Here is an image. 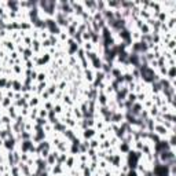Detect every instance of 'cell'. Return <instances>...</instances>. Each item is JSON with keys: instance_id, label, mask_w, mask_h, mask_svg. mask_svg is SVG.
<instances>
[{"instance_id": "21", "label": "cell", "mask_w": 176, "mask_h": 176, "mask_svg": "<svg viewBox=\"0 0 176 176\" xmlns=\"http://www.w3.org/2000/svg\"><path fill=\"white\" fill-rule=\"evenodd\" d=\"M39 117H41V118H45V120H47V117H48V110H45L44 107L39 109Z\"/></svg>"}, {"instance_id": "36", "label": "cell", "mask_w": 176, "mask_h": 176, "mask_svg": "<svg viewBox=\"0 0 176 176\" xmlns=\"http://www.w3.org/2000/svg\"><path fill=\"white\" fill-rule=\"evenodd\" d=\"M99 139H101V140H106V139H107V133H106V132H101V133H99Z\"/></svg>"}, {"instance_id": "40", "label": "cell", "mask_w": 176, "mask_h": 176, "mask_svg": "<svg viewBox=\"0 0 176 176\" xmlns=\"http://www.w3.org/2000/svg\"><path fill=\"white\" fill-rule=\"evenodd\" d=\"M0 117H1V112H0Z\"/></svg>"}, {"instance_id": "10", "label": "cell", "mask_w": 176, "mask_h": 176, "mask_svg": "<svg viewBox=\"0 0 176 176\" xmlns=\"http://www.w3.org/2000/svg\"><path fill=\"white\" fill-rule=\"evenodd\" d=\"M22 87H24V84H22L21 80H13V89L14 91L19 92V91H22Z\"/></svg>"}, {"instance_id": "1", "label": "cell", "mask_w": 176, "mask_h": 176, "mask_svg": "<svg viewBox=\"0 0 176 176\" xmlns=\"http://www.w3.org/2000/svg\"><path fill=\"white\" fill-rule=\"evenodd\" d=\"M96 136V131H95V128H85L84 131H83V138L85 139V140H91L92 138Z\"/></svg>"}, {"instance_id": "15", "label": "cell", "mask_w": 176, "mask_h": 176, "mask_svg": "<svg viewBox=\"0 0 176 176\" xmlns=\"http://www.w3.org/2000/svg\"><path fill=\"white\" fill-rule=\"evenodd\" d=\"M29 103H28V105H29V107H37V105H39V102H40V99H39L37 96H32L30 99H29Z\"/></svg>"}, {"instance_id": "29", "label": "cell", "mask_w": 176, "mask_h": 176, "mask_svg": "<svg viewBox=\"0 0 176 176\" xmlns=\"http://www.w3.org/2000/svg\"><path fill=\"white\" fill-rule=\"evenodd\" d=\"M125 176H139V173H138V171L136 169H129L125 173Z\"/></svg>"}, {"instance_id": "31", "label": "cell", "mask_w": 176, "mask_h": 176, "mask_svg": "<svg viewBox=\"0 0 176 176\" xmlns=\"http://www.w3.org/2000/svg\"><path fill=\"white\" fill-rule=\"evenodd\" d=\"M41 47H43V48H48V47H51L50 40H48V39H47V40H43V41H41Z\"/></svg>"}, {"instance_id": "13", "label": "cell", "mask_w": 176, "mask_h": 176, "mask_svg": "<svg viewBox=\"0 0 176 176\" xmlns=\"http://www.w3.org/2000/svg\"><path fill=\"white\" fill-rule=\"evenodd\" d=\"M175 22H176V18L175 17H171L169 19H167V26H168V29L169 30H175Z\"/></svg>"}, {"instance_id": "25", "label": "cell", "mask_w": 176, "mask_h": 176, "mask_svg": "<svg viewBox=\"0 0 176 176\" xmlns=\"http://www.w3.org/2000/svg\"><path fill=\"white\" fill-rule=\"evenodd\" d=\"M52 112L55 114H59L61 112H62V106L61 105H54V107H52Z\"/></svg>"}, {"instance_id": "4", "label": "cell", "mask_w": 176, "mask_h": 176, "mask_svg": "<svg viewBox=\"0 0 176 176\" xmlns=\"http://www.w3.org/2000/svg\"><path fill=\"white\" fill-rule=\"evenodd\" d=\"M30 48H32V51H33V54H35V52L39 54L40 50H41V43L37 39H33V40H32V44H30Z\"/></svg>"}, {"instance_id": "12", "label": "cell", "mask_w": 176, "mask_h": 176, "mask_svg": "<svg viewBox=\"0 0 176 176\" xmlns=\"http://www.w3.org/2000/svg\"><path fill=\"white\" fill-rule=\"evenodd\" d=\"M11 101L13 99H10V98H7V96H4L3 99H1V102H0V106L1 107H6V109H8V107L11 106L13 103H11Z\"/></svg>"}, {"instance_id": "14", "label": "cell", "mask_w": 176, "mask_h": 176, "mask_svg": "<svg viewBox=\"0 0 176 176\" xmlns=\"http://www.w3.org/2000/svg\"><path fill=\"white\" fill-rule=\"evenodd\" d=\"M30 29H32L30 22H19V30L25 32V30H30Z\"/></svg>"}, {"instance_id": "41", "label": "cell", "mask_w": 176, "mask_h": 176, "mask_svg": "<svg viewBox=\"0 0 176 176\" xmlns=\"http://www.w3.org/2000/svg\"><path fill=\"white\" fill-rule=\"evenodd\" d=\"M0 57H1V52H0Z\"/></svg>"}, {"instance_id": "24", "label": "cell", "mask_w": 176, "mask_h": 176, "mask_svg": "<svg viewBox=\"0 0 176 176\" xmlns=\"http://www.w3.org/2000/svg\"><path fill=\"white\" fill-rule=\"evenodd\" d=\"M120 151H121V153H128V151H129V145H128V143H124V142H123V143H121V145H120Z\"/></svg>"}, {"instance_id": "33", "label": "cell", "mask_w": 176, "mask_h": 176, "mask_svg": "<svg viewBox=\"0 0 176 176\" xmlns=\"http://www.w3.org/2000/svg\"><path fill=\"white\" fill-rule=\"evenodd\" d=\"M41 98H43V101H50L48 98H51V95L47 92V91H44L43 94H41Z\"/></svg>"}, {"instance_id": "38", "label": "cell", "mask_w": 176, "mask_h": 176, "mask_svg": "<svg viewBox=\"0 0 176 176\" xmlns=\"http://www.w3.org/2000/svg\"><path fill=\"white\" fill-rule=\"evenodd\" d=\"M143 176H154V175H153V172H151V171H147V172L143 173Z\"/></svg>"}, {"instance_id": "8", "label": "cell", "mask_w": 176, "mask_h": 176, "mask_svg": "<svg viewBox=\"0 0 176 176\" xmlns=\"http://www.w3.org/2000/svg\"><path fill=\"white\" fill-rule=\"evenodd\" d=\"M63 135H65V138L69 139V140H73V139L76 138V133L73 132V129H72V128H66V129L63 131Z\"/></svg>"}, {"instance_id": "27", "label": "cell", "mask_w": 176, "mask_h": 176, "mask_svg": "<svg viewBox=\"0 0 176 176\" xmlns=\"http://www.w3.org/2000/svg\"><path fill=\"white\" fill-rule=\"evenodd\" d=\"M4 47H6V48H8V50L10 51H14V43L13 41H4Z\"/></svg>"}, {"instance_id": "7", "label": "cell", "mask_w": 176, "mask_h": 176, "mask_svg": "<svg viewBox=\"0 0 176 176\" xmlns=\"http://www.w3.org/2000/svg\"><path fill=\"white\" fill-rule=\"evenodd\" d=\"M147 112H149V117H151V118H156L157 116H160V109H158L156 105H153Z\"/></svg>"}, {"instance_id": "3", "label": "cell", "mask_w": 176, "mask_h": 176, "mask_svg": "<svg viewBox=\"0 0 176 176\" xmlns=\"http://www.w3.org/2000/svg\"><path fill=\"white\" fill-rule=\"evenodd\" d=\"M96 102H98L99 106H106L107 102H109V96H107L105 92H99L98 98H96Z\"/></svg>"}, {"instance_id": "42", "label": "cell", "mask_w": 176, "mask_h": 176, "mask_svg": "<svg viewBox=\"0 0 176 176\" xmlns=\"http://www.w3.org/2000/svg\"><path fill=\"white\" fill-rule=\"evenodd\" d=\"M61 176H63V175H61Z\"/></svg>"}, {"instance_id": "5", "label": "cell", "mask_w": 176, "mask_h": 176, "mask_svg": "<svg viewBox=\"0 0 176 176\" xmlns=\"http://www.w3.org/2000/svg\"><path fill=\"white\" fill-rule=\"evenodd\" d=\"M102 63H103V62H102L101 57H98V58H95L94 61H91V62H89V65H91V66H92L96 72H99V70L102 69Z\"/></svg>"}, {"instance_id": "32", "label": "cell", "mask_w": 176, "mask_h": 176, "mask_svg": "<svg viewBox=\"0 0 176 176\" xmlns=\"http://www.w3.org/2000/svg\"><path fill=\"white\" fill-rule=\"evenodd\" d=\"M73 113H74V116H76V117H79V118H80V120L83 118V113H81V112H80V109H79V107H76V109H74V112H73Z\"/></svg>"}, {"instance_id": "23", "label": "cell", "mask_w": 176, "mask_h": 176, "mask_svg": "<svg viewBox=\"0 0 176 176\" xmlns=\"http://www.w3.org/2000/svg\"><path fill=\"white\" fill-rule=\"evenodd\" d=\"M45 91H47V92L51 95V98H52V96L55 95V92H57V85H55V84H52V85H50V87L47 88Z\"/></svg>"}, {"instance_id": "11", "label": "cell", "mask_w": 176, "mask_h": 176, "mask_svg": "<svg viewBox=\"0 0 176 176\" xmlns=\"http://www.w3.org/2000/svg\"><path fill=\"white\" fill-rule=\"evenodd\" d=\"M84 76H85V80H88L89 83L94 81L95 73H94V72H91L89 69H85V70H84Z\"/></svg>"}, {"instance_id": "20", "label": "cell", "mask_w": 176, "mask_h": 176, "mask_svg": "<svg viewBox=\"0 0 176 176\" xmlns=\"http://www.w3.org/2000/svg\"><path fill=\"white\" fill-rule=\"evenodd\" d=\"M98 147H99V142H98L95 138H92L91 140H89V149H94V150H96Z\"/></svg>"}, {"instance_id": "37", "label": "cell", "mask_w": 176, "mask_h": 176, "mask_svg": "<svg viewBox=\"0 0 176 176\" xmlns=\"http://www.w3.org/2000/svg\"><path fill=\"white\" fill-rule=\"evenodd\" d=\"M63 102H68L69 105H72V103H73V102L70 101V96H69V95H65V96H63Z\"/></svg>"}, {"instance_id": "9", "label": "cell", "mask_w": 176, "mask_h": 176, "mask_svg": "<svg viewBox=\"0 0 176 176\" xmlns=\"http://www.w3.org/2000/svg\"><path fill=\"white\" fill-rule=\"evenodd\" d=\"M63 173V168L62 165H54L52 167V176H61Z\"/></svg>"}, {"instance_id": "28", "label": "cell", "mask_w": 176, "mask_h": 176, "mask_svg": "<svg viewBox=\"0 0 176 176\" xmlns=\"http://www.w3.org/2000/svg\"><path fill=\"white\" fill-rule=\"evenodd\" d=\"M39 83L45 81V73H37V79H36Z\"/></svg>"}, {"instance_id": "30", "label": "cell", "mask_w": 176, "mask_h": 176, "mask_svg": "<svg viewBox=\"0 0 176 176\" xmlns=\"http://www.w3.org/2000/svg\"><path fill=\"white\" fill-rule=\"evenodd\" d=\"M59 39H61L62 41H68V39H69V36H68V33H65V32L62 30V33L59 35Z\"/></svg>"}, {"instance_id": "17", "label": "cell", "mask_w": 176, "mask_h": 176, "mask_svg": "<svg viewBox=\"0 0 176 176\" xmlns=\"http://www.w3.org/2000/svg\"><path fill=\"white\" fill-rule=\"evenodd\" d=\"M112 145H110V140L106 139V140H103L102 143H99V149H103V150H107V149H110Z\"/></svg>"}, {"instance_id": "16", "label": "cell", "mask_w": 176, "mask_h": 176, "mask_svg": "<svg viewBox=\"0 0 176 176\" xmlns=\"http://www.w3.org/2000/svg\"><path fill=\"white\" fill-rule=\"evenodd\" d=\"M29 114H30V118L32 120H36L39 116V107H30V112H29Z\"/></svg>"}, {"instance_id": "2", "label": "cell", "mask_w": 176, "mask_h": 176, "mask_svg": "<svg viewBox=\"0 0 176 176\" xmlns=\"http://www.w3.org/2000/svg\"><path fill=\"white\" fill-rule=\"evenodd\" d=\"M15 143H17V139L14 138H8V139H6L4 142H3V146L6 147L7 150L8 151H13L14 150V147H15Z\"/></svg>"}, {"instance_id": "26", "label": "cell", "mask_w": 176, "mask_h": 176, "mask_svg": "<svg viewBox=\"0 0 176 176\" xmlns=\"http://www.w3.org/2000/svg\"><path fill=\"white\" fill-rule=\"evenodd\" d=\"M52 107H54V105H52V102H50V101H45V103H44V109L45 110H52Z\"/></svg>"}, {"instance_id": "39", "label": "cell", "mask_w": 176, "mask_h": 176, "mask_svg": "<svg viewBox=\"0 0 176 176\" xmlns=\"http://www.w3.org/2000/svg\"><path fill=\"white\" fill-rule=\"evenodd\" d=\"M65 85H66V83L62 81L61 84H59V89H63V88H65Z\"/></svg>"}, {"instance_id": "18", "label": "cell", "mask_w": 176, "mask_h": 176, "mask_svg": "<svg viewBox=\"0 0 176 176\" xmlns=\"http://www.w3.org/2000/svg\"><path fill=\"white\" fill-rule=\"evenodd\" d=\"M74 160H76V156H70V157H68V158H66V162H65V165H68V168H73Z\"/></svg>"}, {"instance_id": "22", "label": "cell", "mask_w": 176, "mask_h": 176, "mask_svg": "<svg viewBox=\"0 0 176 176\" xmlns=\"http://www.w3.org/2000/svg\"><path fill=\"white\" fill-rule=\"evenodd\" d=\"M35 123H36L37 125H40V127H44V125H47V123H48V120L41 118V117H37V118L35 120Z\"/></svg>"}, {"instance_id": "6", "label": "cell", "mask_w": 176, "mask_h": 176, "mask_svg": "<svg viewBox=\"0 0 176 176\" xmlns=\"http://www.w3.org/2000/svg\"><path fill=\"white\" fill-rule=\"evenodd\" d=\"M15 110H17V107L14 106V105H11V106L7 109V116H8L11 120H15L17 117H18V113H17Z\"/></svg>"}, {"instance_id": "35", "label": "cell", "mask_w": 176, "mask_h": 176, "mask_svg": "<svg viewBox=\"0 0 176 176\" xmlns=\"http://www.w3.org/2000/svg\"><path fill=\"white\" fill-rule=\"evenodd\" d=\"M103 127H105V124H103V123H101V121L95 123V128H96V129H103Z\"/></svg>"}, {"instance_id": "34", "label": "cell", "mask_w": 176, "mask_h": 176, "mask_svg": "<svg viewBox=\"0 0 176 176\" xmlns=\"http://www.w3.org/2000/svg\"><path fill=\"white\" fill-rule=\"evenodd\" d=\"M33 66H35V63H33V61H32V59H29V61H26V68H28L29 70L33 69Z\"/></svg>"}, {"instance_id": "19", "label": "cell", "mask_w": 176, "mask_h": 176, "mask_svg": "<svg viewBox=\"0 0 176 176\" xmlns=\"http://www.w3.org/2000/svg\"><path fill=\"white\" fill-rule=\"evenodd\" d=\"M127 101H129L133 105L135 102H138V99H136V94L135 92H129V94L127 95Z\"/></svg>"}]
</instances>
